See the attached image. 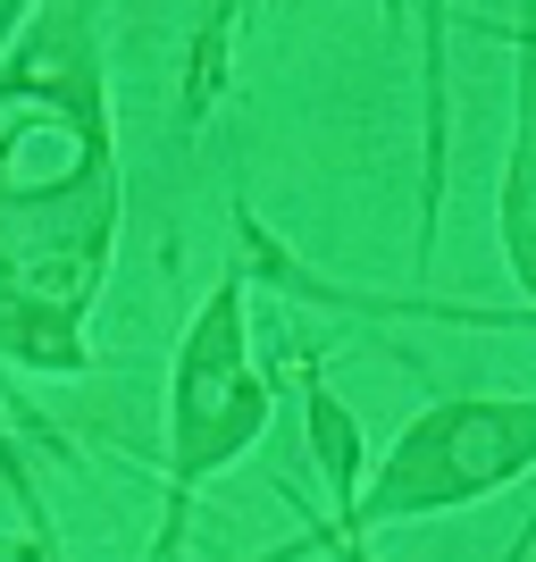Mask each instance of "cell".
I'll return each instance as SVG.
<instances>
[{
  "label": "cell",
  "mask_w": 536,
  "mask_h": 562,
  "mask_svg": "<svg viewBox=\"0 0 536 562\" xmlns=\"http://www.w3.org/2000/svg\"><path fill=\"white\" fill-rule=\"evenodd\" d=\"M25 25L0 59V352L76 378L117 235V143L93 9H25Z\"/></svg>",
  "instance_id": "obj_1"
},
{
  "label": "cell",
  "mask_w": 536,
  "mask_h": 562,
  "mask_svg": "<svg viewBox=\"0 0 536 562\" xmlns=\"http://www.w3.org/2000/svg\"><path fill=\"white\" fill-rule=\"evenodd\" d=\"M269 370H252V319H243V269L210 285V303L193 311L176 370H168V504H160V562L185 554L193 495L210 487L227 462L260 446L269 428Z\"/></svg>",
  "instance_id": "obj_2"
},
{
  "label": "cell",
  "mask_w": 536,
  "mask_h": 562,
  "mask_svg": "<svg viewBox=\"0 0 536 562\" xmlns=\"http://www.w3.org/2000/svg\"><path fill=\"white\" fill-rule=\"evenodd\" d=\"M536 470V403L528 395H444L420 420H402V437L377 453V470L361 479L344 529L369 538L386 520H427V513H461L478 495L512 487Z\"/></svg>",
  "instance_id": "obj_3"
},
{
  "label": "cell",
  "mask_w": 536,
  "mask_h": 562,
  "mask_svg": "<svg viewBox=\"0 0 536 562\" xmlns=\"http://www.w3.org/2000/svg\"><path fill=\"white\" fill-rule=\"evenodd\" d=\"M303 412H310V453H319V470H327V504L344 513L352 495H361V428H352L344 395H335L310 361H303Z\"/></svg>",
  "instance_id": "obj_4"
},
{
  "label": "cell",
  "mask_w": 536,
  "mask_h": 562,
  "mask_svg": "<svg viewBox=\"0 0 536 562\" xmlns=\"http://www.w3.org/2000/svg\"><path fill=\"white\" fill-rule=\"evenodd\" d=\"M528 168H536V143H528V117L512 135V160H503V211H494V244L512 260V285L536 303V193H528Z\"/></svg>",
  "instance_id": "obj_5"
},
{
  "label": "cell",
  "mask_w": 536,
  "mask_h": 562,
  "mask_svg": "<svg viewBox=\"0 0 536 562\" xmlns=\"http://www.w3.org/2000/svg\"><path fill=\"white\" fill-rule=\"evenodd\" d=\"M0 479H9V504L25 513V529H34V562H76L68 546H59V529H50V504H43V487H34V470H25L9 420H0Z\"/></svg>",
  "instance_id": "obj_6"
},
{
  "label": "cell",
  "mask_w": 536,
  "mask_h": 562,
  "mask_svg": "<svg viewBox=\"0 0 536 562\" xmlns=\"http://www.w3.org/2000/svg\"><path fill=\"white\" fill-rule=\"evenodd\" d=\"M285 554H327V562H377V554H369V538H352V529H344V520H335V513H327V520H310V529H303V546H285ZM285 554H269V562H285Z\"/></svg>",
  "instance_id": "obj_7"
}]
</instances>
